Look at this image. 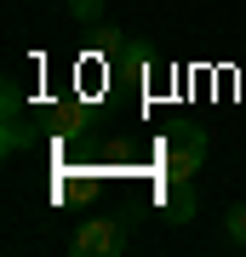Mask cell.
I'll return each mask as SVG.
<instances>
[{
	"label": "cell",
	"mask_w": 246,
	"mask_h": 257,
	"mask_svg": "<svg viewBox=\"0 0 246 257\" xmlns=\"http://www.w3.org/2000/svg\"><path fill=\"white\" fill-rule=\"evenodd\" d=\"M155 160H160V177H172V183H195V172H201V160H206V132L189 126V120L166 126L160 138H155Z\"/></svg>",
	"instance_id": "cell-1"
},
{
	"label": "cell",
	"mask_w": 246,
	"mask_h": 257,
	"mask_svg": "<svg viewBox=\"0 0 246 257\" xmlns=\"http://www.w3.org/2000/svg\"><path fill=\"white\" fill-rule=\"evenodd\" d=\"M69 251L74 257H120L126 251V223L120 217H86L69 234Z\"/></svg>",
	"instance_id": "cell-2"
},
{
	"label": "cell",
	"mask_w": 246,
	"mask_h": 257,
	"mask_svg": "<svg viewBox=\"0 0 246 257\" xmlns=\"http://www.w3.org/2000/svg\"><path fill=\"white\" fill-rule=\"evenodd\" d=\"M35 143V132H29V120H23V97H18V86L6 80V132H0V149L6 155H18V149Z\"/></svg>",
	"instance_id": "cell-3"
},
{
	"label": "cell",
	"mask_w": 246,
	"mask_h": 257,
	"mask_svg": "<svg viewBox=\"0 0 246 257\" xmlns=\"http://www.w3.org/2000/svg\"><path fill=\"white\" fill-rule=\"evenodd\" d=\"M160 211L172 223H189L195 217V183H172V177H166L160 183Z\"/></svg>",
	"instance_id": "cell-4"
},
{
	"label": "cell",
	"mask_w": 246,
	"mask_h": 257,
	"mask_svg": "<svg viewBox=\"0 0 246 257\" xmlns=\"http://www.w3.org/2000/svg\"><path fill=\"white\" fill-rule=\"evenodd\" d=\"M223 234H229L235 251H246V206H229V211H223Z\"/></svg>",
	"instance_id": "cell-5"
},
{
	"label": "cell",
	"mask_w": 246,
	"mask_h": 257,
	"mask_svg": "<svg viewBox=\"0 0 246 257\" xmlns=\"http://www.w3.org/2000/svg\"><path fill=\"white\" fill-rule=\"evenodd\" d=\"M69 12H74V18H80V23H92V18H98V12H103V0H69Z\"/></svg>",
	"instance_id": "cell-6"
}]
</instances>
